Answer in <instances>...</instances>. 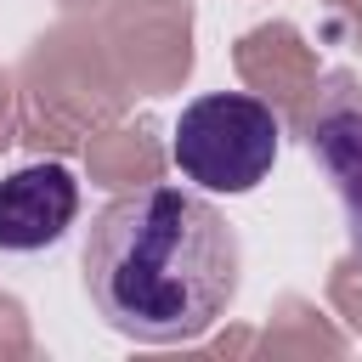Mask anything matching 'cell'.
<instances>
[{
    "label": "cell",
    "mask_w": 362,
    "mask_h": 362,
    "mask_svg": "<svg viewBox=\"0 0 362 362\" xmlns=\"http://www.w3.org/2000/svg\"><path fill=\"white\" fill-rule=\"evenodd\" d=\"M85 288L102 322L124 339L181 345L226 311L238 288V238L198 192H124L90 221Z\"/></svg>",
    "instance_id": "1"
},
{
    "label": "cell",
    "mask_w": 362,
    "mask_h": 362,
    "mask_svg": "<svg viewBox=\"0 0 362 362\" xmlns=\"http://www.w3.org/2000/svg\"><path fill=\"white\" fill-rule=\"evenodd\" d=\"M277 147H283V124L249 90H209V96L187 102L175 119V136H170L175 170L187 181H198L204 192L260 187L277 164Z\"/></svg>",
    "instance_id": "2"
},
{
    "label": "cell",
    "mask_w": 362,
    "mask_h": 362,
    "mask_svg": "<svg viewBox=\"0 0 362 362\" xmlns=\"http://www.w3.org/2000/svg\"><path fill=\"white\" fill-rule=\"evenodd\" d=\"M300 130H305V153L317 158V170L339 198L351 249L362 255V85L345 74L322 79L300 113Z\"/></svg>",
    "instance_id": "3"
},
{
    "label": "cell",
    "mask_w": 362,
    "mask_h": 362,
    "mask_svg": "<svg viewBox=\"0 0 362 362\" xmlns=\"http://www.w3.org/2000/svg\"><path fill=\"white\" fill-rule=\"evenodd\" d=\"M79 215V181L68 164H23L0 181V249L34 255L57 243Z\"/></svg>",
    "instance_id": "4"
}]
</instances>
